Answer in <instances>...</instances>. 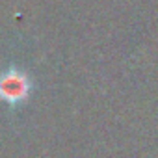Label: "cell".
<instances>
[{
    "instance_id": "1",
    "label": "cell",
    "mask_w": 158,
    "mask_h": 158,
    "mask_svg": "<svg viewBox=\"0 0 158 158\" xmlns=\"http://www.w3.org/2000/svg\"><path fill=\"white\" fill-rule=\"evenodd\" d=\"M0 93L10 101H19L23 95H26V82L21 76H6L0 82Z\"/></svg>"
}]
</instances>
